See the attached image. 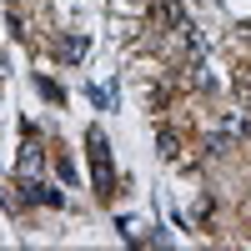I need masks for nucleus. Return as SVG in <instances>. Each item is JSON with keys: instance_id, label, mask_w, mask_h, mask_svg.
<instances>
[{"instance_id": "nucleus-1", "label": "nucleus", "mask_w": 251, "mask_h": 251, "mask_svg": "<svg viewBox=\"0 0 251 251\" xmlns=\"http://www.w3.org/2000/svg\"><path fill=\"white\" fill-rule=\"evenodd\" d=\"M86 146H91L96 191H100V196H111V151H106V136H100V131H86Z\"/></svg>"}, {"instance_id": "nucleus-2", "label": "nucleus", "mask_w": 251, "mask_h": 251, "mask_svg": "<svg viewBox=\"0 0 251 251\" xmlns=\"http://www.w3.org/2000/svg\"><path fill=\"white\" fill-rule=\"evenodd\" d=\"M25 201H40V206H60V201H66V196H60L55 191V186H46V181H25Z\"/></svg>"}, {"instance_id": "nucleus-3", "label": "nucleus", "mask_w": 251, "mask_h": 251, "mask_svg": "<svg viewBox=\"0 0 251 251\" xmlns=\"http://www.w3.org/2000/svg\"><path fill=\"white\" fill-rule=\"evenodd\" d=\"M40 161H46V156H40V146H25V151H20V176L30 181V176L40 171Z\"/></svg>"}, {"instance_id": "nucleus-4", "label": "nucleus", "mask_w": 251, "mask_h": 251, "mask_svg": "<svg viewBox=\"0 0 251 251\" xmlns=\"http://www.w3.org/2000/svg\"><path fill=\"white\" fill-rule=\"evenodd\" d=\"M60 55H66V60H80V55H86V35H66V40H60Z\"/></svg>"}, {"instance_id": "nucleus-5", "label": "nucleus", "mask_w": 251, "mask_h": 251, "mask_svg": "<svg viewBox=\"0 0 251 251\" xmlns=\"http://www.w3.org/2000/svg\"><path fill=\"white\" fill-rule=\"evenodd\" d=\"M156 146H161V156H166V161L176 156V136H171V131H161V136H156Z\"/></svg>"}]
</instances>
